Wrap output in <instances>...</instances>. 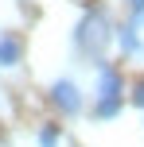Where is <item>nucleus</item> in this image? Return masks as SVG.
Returning a JSON list of instances; mask_svg holds the SVG:
<instances>
[{
    "instance_id": "nucleus-9",
    "label": "nucleus",
    "mask_w": 144,
    "mask_h": 147,
    "mask_svg": "<svg viewBox=\"0 0 144 147\" xmlns=\"http://www.w3.org/2000/svg\"><path fill=\"white\" fill-rule=\"evenodd\" d=\"M132 101H136V105H140V109H144V81H140V85H136V89H132Z\"/></svg>"
},
{
    "instance_id": "nucleus-4",
    "label": "nucleus",
    "mask_w": 144,
    "mask_h": 147,
    "mask_svg": "<svg viewBox=\"0 0 144 147\" xmlns=\"http://www.w3.org/2000/svg\"><path fill=\"white\" fill-rule=\"evenodd\" d=\"M117 43H121L125 54H136V58H144V43H140V35H136V27H132V23L117 27Z\"/></svg>"
},
{
    "instance_id": "nucleus-2",
    "label": "nucleus",
    "mask_w": 144,
    "mask_h": 147,
    "mask_svg": "<svg viewBox=\"0 0 144 147\" xmlns=\"http://www.w3.org/2000/svg\"><path fill=\"white\" fill-rule=\"evenodd\" d=\"M51 101H55V109H62L66 116L82 112V93H78V85H74V81H66V78L51 85Z\"/></svg>"
},
{
    "instance_id": "nucleus-6",
    "label": "nucleus",
    "mask_w": 144,
    "mask_h": 147,
    "mask_svg": "<svg viewBox=\"0 0 144 147\" xmlns=\"http://www.w3.org/2000/svg\"><path fill=\"white\" fill-rule=\"evenodd\" d=\"M121 112V101H98L93 105V116L98 120H109V116H117Z\"/></svg>"
},
{
    "instance_id": "nucleus-3",
    "label": "nucleus",
    "mask_w": 144,
    "mask_h": 147,
    "mask_svg": "<svg viewBox=\"0 0 144 147\" xmlns=\"http://www.w3.org/2000/svg\"><path fill=\"white\" fill-rule=\"evenodd\" d=\"M98 101H121V74L113 66H98Z\"/></svg>"
},
{
    "instance_id": "nucleus-7",
    "label": "nucleus",
    "mask_w": 144,
    "mask_h": 147,
    "mask_svg": "<svg viewBox=\"0 0 144 147\" xmlns=\"http://www.w3.org/2000/svg\"><path fill=\"white\" fill-rule=\"evenodd\" d=\"M39 147H59V128L47 124L43 132H39Z\"/></svg>"
},
{
    "instance_id": "nucleus-8",
    "label": "nucleus",
    "mask_w": 144,
    "mask_h": 147,
    "mask_svg": "<svg viewBox=\"0 0 144 147\" xmlns=\"http://www.w3.org/2000/svg\"><path fill=\"white\" fill-rule=\"evenodd\" d=\"M132 12V27H144V0H125Z\"/></svg>"
},
{
    "instance_id": "nucleus-1",
    "label": "nucleus",
    "mask_w": 144,
    "mask_h": 147,
    "mask_svg": "<svg viewBox=\"0 0 144 147\" xmlns=\"http://www.w3.org/2000/svg\"><path fill=\"white\" fill-rule=\"evenodd\" d=\"M113 39V31H109V20L101 8H93V12L82 16V23H78L74 31V43L82 54H90V58H101V51H105V43Z\"/></svg>"
},
{
    "instance_id": "nucleus-5",
    "label": "nucleus",
    "mask_w": 144,
    "mask_h": 147,
    "mask_svg": "<svg viewBox=\"0 0 144 147\" xmlns=\"http://www.w3.org/2000/svg\"><path fill=\"white\" fill-rule=\"evenodd\" d=\"M20 62V43H16L12 35L0 39V66H16Z\"/></svg>"
}]
</instances>
